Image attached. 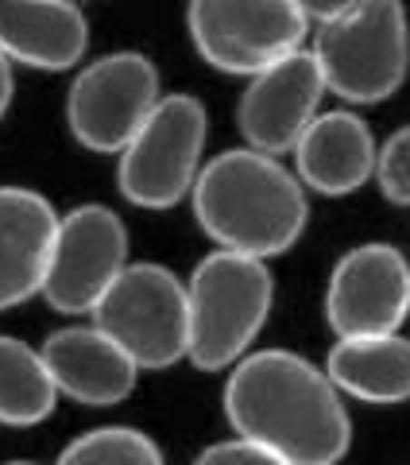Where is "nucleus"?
<instances>
[{
	"mask_svg": "<svg viewBox=\"0 0 410 465\" xmlns=\"http://www.w3.org/2000/svg\"><path fill=\"white\" fill-rule=\"evenodd\" d=\"M225 415L237 439L287 465H337L353 446V419L329 372L290 349H259L229 372Z\"/></svg>",
	"mask_w": 410,
	"mask_h": 465,
	"instance_id": "obj_1",
	"label": "nucleus"
},
{
	"mask_svg": "<svg viewBox=\"0 0 410 465\" xmlns=\"http://www.w3.org/2000/svg\"><path fill=\"white\" fill-rule=\"evenodd\" d=\"M194 217L217 249L271 260L302 237L310 202L275 155L232 148L201 167L194 186Z\"/></svg>",
	"mask_w": 410,
	"mask_h": 465,
	"instance_id": "obj_2",
	"label": "nucleus"
},
{
	"mask_svg": "<svg viewBox=\"0 0 410 465\" xmlns=\"http://www.w3.org/2000/svg\"><path fill=\"white\" fill-rule=\"evenodd\" d=\"M190 361L205 372L237 369L271 314L268 260L217 249L190 275Z\"/></svg>",
	"mask_w": 410,
	"mask_h": 465,
	"instance_id": "obj_3",
	"label": "nucleus"
},
{
	"mask_svg": "<svg viewBox=\"0 0 410 465\" xmlns=\"http://www.w3.org/2000/svg\"><path fill=\"white\" fill-rule=\"evenodd\" d=\"M310 54L317 58L326 90L348 105L387 101L406 82L410 27L395 0L345 5L329 24L314 32Z\"/></svg>",
	"mask_w": 410,
	"mask_h": 465,
	"instance_id": "obj_4",
	"label": "nucleus"
},
{
	"mask_svg": "<svg viewBox=\"0 0 410 465\" xmlns=\"http://www.w3.org/2000/svg\"><path fill=\"white\" fill-rule=\"evenodd\" d=\"M186 27L210 66L256 78L306 51L310 16L295 0H194L186 8Z\"/></svg>",
	"mask_w": 410,
	"mask_h": 465,
	"instance_id": "obj_5",
	"label": "nucleus"
},
{
	"mask_svg": "<svg viewBox=\"0 0 410 465\" xmlns=\"http://www.w3.org/2000/svg\"><path fill=\"white\" fill-rule=\"evenodd\" d=\"M93 326L140 369H171L190 357V291L163 264H128L93 311Z\"/></svg>",
	"mask_w": 410,
	"mask_h": 465,
	"instance_id": "obj_6",
	"label": "nucleus"
},
{
	"mask_svg": "<svg viewBox=\"0 0 410 465\" xmlns=\"http://www.w3.org/2000/svg\"><path fill=\"white\" fill-rule=\"evenodd\" d=\"M205 133H210V116L198 97H163L140 136L121 152V167H116L121 194L140 210L179 206L198 186Z\"/></svg>",
	"mask_w": 410,
	"mask_h": 465,
	"instance_id": "obj_7",
	"label": "nucleus"
},
{
	"mask_svg": "<svg viewBox=\"0 0 410 465\" xmlns=\"http://www.w3.org/2000/svg\"><path fill=\"white\" fill-rule=\"evenodd\" d=\"M159 70L140 51H112L82 70L66 97V121L82 148L124 152L159 109Z\"/></svg>",
	"mask_w": 410,
	"mask_h": 465,
	"instance_id": "obj_8",
	"label": "nucleus"
},
{
	"mask_svg": "<svg viewBox=\"0 0 410 465\" xmlns=\"http://www.w3.org/2000/svg\"><path fill=\"white\" fill-rule=\"evenodd\" d=\"M128 268V232L109 206H74L63 213L43 299L63 314H93Z\"/></svg>",
	"mask_w": 410,
	"mask_h": 465,
	"instance_id": "obj_9",
	"label": "nucleus"
},
{
	"mask_svg": "<svg viewBox=\"0 0 410 465\" xmlns=\"http://www.w3.org/2000/svg\"><path fill=\"white\" fill-rule=\"evenodd\" d=\"M410 314V260L395 244H356L329 275L326 318L341 338L399 333Z\"/></svg>",
	"mask_w": 410,
	"mask_h": 465,
	"instance_id": "obj_10",
	"label": "nucleus"
},
{
	"mask_svg": "<svg viewBox=\"0 0 410 465\" xmlns=\"http://www.w3.org/2000/svg\"><path fill=\"white\" fill-rule=\"evenodd\" d=\"M321 97H326V78H321L317 58L310 51L290 54L244 85L237 105L240 136L248 140V148L263 155L295 152L306 128L321 116Z\"/></svg>",
	"mask_w": 410,
	"mask_h": 465,
	"instance_id": "obj_11",
	"label": "nucleus"
},
{
	"mask_svg": "<svg viewBox=\"0 0 410 465\" xmlns=\"http://www.w3.org/2000/svg\"><path fill=\"white\" fill-rule=\"evenodd\" d=\"M54 206L27 186H0V311L43 295L58 237Z\"/></svg>",
	"mask_w": 410,
	"mask_h": 465,
	"instance_id": "obj_12",
	"label": "nucleus"
},
{
	"mask_svg": "<svg viewBox=\"0 0 410 465\" xmlns=\"http://www.w3.org/2000/svg\"><path fill=\"white\" fill-rule=\"evenodd\" d=\"M43 361L63 396L85 407H112L132 396L140 365L97 326H66L43 341Z\"/></svg>",
	"mask_w": 410,
	"mask_h": 465,
	"instance_id": "obj_13",
	"label": "nucleus"
},
{
	"mask_svg": "<svg viewBox=\"0 0 410 465\" xmlns=\"http://www.w3.org/2000/svg\"><path fill=\"white\" fill-rule=\"evenodd\" d=\"M376 136L368 121L353 109H329L306 128V136L295 148L298 183H306L317 194L341 198L360 191L368 179H376Z\"/></svg>",
	"mask_w": 410,
	"mask_h": 465,
	"instance_id": "obj_14",
	"label": "nucleus"
},
{
	"mask_svg": "<svg viewBox=\"0 0 410 465\" xmlns=\"http://www.w3.org/2000/svg\"><path fill=\"white\" fill-rule=\"evenodd\" d=\"M90 47L85 12L70 0H0V54L32 70H70Z\"/></svg>",
	"mask_w": 410,
	"mask_h": 465,
	"instance_id": "obj_15",
	"label": "nucleus"
},
{
	"mask_svg": "<svg viewBox=\"0 0 410 465\" xmlns=\"http://www.w3.org/2000/svg\"><path fill=\"white\" fill-rule=\"evenodd\" d=\"M337 391L364 403H403L410 400V338H341L326 361Z\"/></svg>",
	"mask_w": 410,
	"mask_h": 465,
	"instance_id": "obj_16",
	"label": "nucleus"
},
{
	"mask_svg": "<svg viewBox=\"0 0 410 465\" xmlns=\"http://www.w3.org/2000/svg\"><path fill=\"white\" fill-rule=\"evenodd\" d=\"M58 403V384L39 349L0 333V423L35 427Z\"/></svg>",
	"mask_w": 410,
	"mask_h": 465,
	"instance_id": "obj_17",
	"label": "nucleus"
},
{
	"mask_svg": "<svg viewBox=\"0 0 410 465\" xmlns=\"http://www.w3.org/2000/svg\"><path fill=\"white\" fill-rule=\"evenodd\" d=\"M54 465H163V454L136 427H97L78 434Z\"/></svg>",
	"mask_w": 410,
	"mask_h": 465,
	"instance_id": "obj_18",
	"label": "nucleus"
},
{
	"mask_svg": "<svg viewBox=\"0 0 410 465\" xmlns=\"http://www.w3.org/2000/svg\"><path fill=\"white\" fill-rule=\"evenodd\" d=\"M376 183L391 206H410V124L395 128L376 159Z\"/></svg>",
	"mask_w": 410,
	"mask_h": 465,
	"instance_id": "obj_19",
	"label": "nucleus"
},
{
	"mask_svg": "<svg viewBox=\"0 0 410 465\" xmlns=\"http://www.w3.org/2000/svg\"><path fill=\"white\" fill-rule=\"evenodd\" d=\"M194 465H287V461L248 439H229V442L205 446Z\"/></svg>",
	"mask_w": 410,
	"mask_h": 465,
	"instance_id": "obj_20",
	"label": "nucleus"
},
{
	"mask_svg": "<svg viewBox=\"0 0 410 465\" xmlns=\"http://www.w3.org/2000/svg\"><path fill=\"white\" fill-rule=\"evenodd\" d=\"M12 90H16V82H12V63L0 54V116H5L12 105Z\"/></svg>",
	"mask_w": 410,
	"mask_h": 465,
	"instance_id": "obj_21",
	"label": "nucleus"
},
{
	"mask_svg": "<svg viewBox=\"0 0 410 465\" xmlns=\"http://www.w3.org/2000/svg\"><path fill=\"white\" fill-rule=\"evenodd\" d=\"M8 465H32V461H8Z\"/></svg>",
	"mask_w": 410,
	"mask_h": 465,
	"instance_id": "obj_22",
	"label": "nucleus"
}]
</instances>
